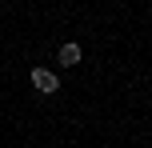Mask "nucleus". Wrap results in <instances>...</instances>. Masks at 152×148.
Returning <instances> with one entry per match:
<instances>
[{
  "mask_svg": "<svg viewBox=\"0 0 152 148\" xmlns=\"http://www.w3.org/2000/svg\"><path fill=\"white\" fill-rule=\"evenodd\" d=\"M32 88L44 92V96H52L56 88H60V76H56L52 68H32Z\"/></svg>",
  "mask_w": 152,
  "mask_h": 148,
  "instance_id": "nucleus-1",
  "label": "nucleus"
},
{
  "mask_svg": "<svg viewBox=\"0 0 152 148\" xmlns=\"http://www.w3.org/2000/svg\"><path fill=\"white\" fill-rule=\"evenodd\" d=\"M56 56H60V64H64V68H72V64H80V44H60V52H56Z\"/></svg>",
  "mask_w": 152,
  "mask_h": 148,
  "instance_id": "nucleus-2",
  "label": "nucleus"
}]
</instances>
